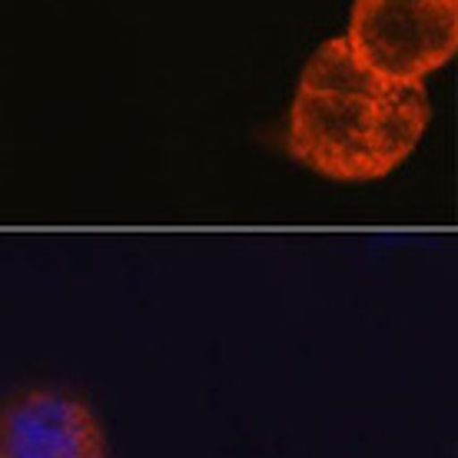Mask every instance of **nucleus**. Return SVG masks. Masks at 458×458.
Instances as JSON below:
<instances>
[{
	"label": "nucleus",
	"instance_id": "f257e3e1",
	"mask_svg": "<svg viewBox=\"0 0 458 458\" xmlns=\"http://www.w3.org/2000/svg\"><path fill=\"white\" fill-rule=\"evenodd\" d=\"M425 87L372 81L335 90L296 87L283 147L335 183H372L409 160L428 126Z\"/></svg>",
	"mask_w": 458,
	"mask_h": 458
},
{
	"label": "nucleus",
	"instance_id": "f03ea898",
	"mask_svg": "<svg viewBox=\"0 0 458 458\" xmlns=\"http://www.w3.org/2000/svg\"><path fill=\"white\" fill-rule=\"evenodd\" d=\"M345 40L378 81L422 87L458 50V0H355Z\"/></svg>",
	"mask_w": 458,
	"mask_h": 458
},
{
	"label": "nucleus",
	"instance_id": "7ed1b4c3",
	"mask_svg": "<svg viewBox=\"0 0 458 458\" xmlns=\"http://www.w3.org/2000/svg\"><path fill=\"white\" fill-rule=\"evenodd\" d=\"M104 425L64 389H27L0 409V458H104Z\"/></svg>",
	"mask_w": 458,
	"mask_h": 458
}]
</instances>
